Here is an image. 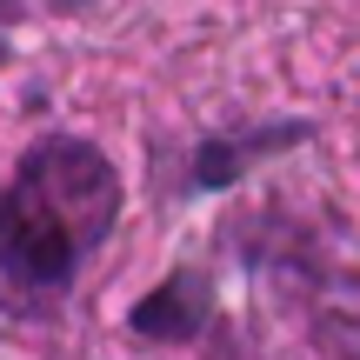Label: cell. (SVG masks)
<instances>
[{"instance_id":"obj_1","label":"cell","mask_w":360,"mask_h":360,"mask_svg":"<svg viewBox=\"0 0 360 360\" xmlns=\"http://www.w3.org/2000/svg\"><path fill=\"white\" fill-rule=\"evenodd\" d=\"M114 174L94 147L47 141L0 193V307H34L74 281L80 254L114 220Z\"/></svg>"}]
</instances>
